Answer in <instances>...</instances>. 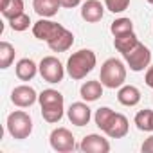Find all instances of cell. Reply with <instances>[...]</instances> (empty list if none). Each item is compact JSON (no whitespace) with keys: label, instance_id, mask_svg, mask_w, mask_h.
Returning <instances> with one entry per match:
<instances>
[{"label":"cell","instance_id":"obj_20","mask_svg":"<svg viewBox=\"0 0 153 153\" xmlns=\"http://www.w3.org/2000/svg\"><path fill=\"white\" fill-rule=\"evenodd\" d=\"M0 13L4 18L11 20L16 15L24 13V0H0Z\"/></svg>","mask_w":153,"mask_h":153},{"label":"cell","instance_id":"obj_4","mask_svg":"<svg viewBox=\"0 0 153 153\" xmlns=\"http://www.w3.org/2000/svg\"><path fill=\"white\" fill-rule=\"evenodd\" d=\"M7 131L13 139L16 140H24L33 133V119L27 112L24 110H15L7 115Z\"/></svg>","mask_w":153,"mask_h":153},{"label":"cell","instance_id":"obj_17","mask_svg":"<svg viewBox=\"0 0 153 153\" xmlns=\"http://www.w3.org/2000/svg\"><path fill=\"white\" fill-rule=\"evenodd\" d=\"M117 101L123 106H135L140 101V90L133 85H123L117 92Z\"/></svg>","mask_w":153,"mask_h":153},{"label":"cell","instance_id":"obj_29","mask_svg":"<svg viewBox=\"0 0 153 153\" xmlns=\"http://www.w3.org/2000/svg\"><path fill=\"white\" fill-rule=\"evenodd\" d=\"M144 81L149 88H153V65H149L146 68V76H144Z\"/></svg>","mask_w":153,"mask_h":153},{"label":"cell","instance_id":"obj_10","mask_svg":"<svg viewBox=\"0 0 153 153\" xmlns=\"http://www.w3.org/2000/svg\"><path fill=\"white\" fill-rule=\"evenodd\" d=\"M67 117H68V121H70L74 126L81 128V126H87V124L90 123V119H92V110H90V106H88L87 103L78 101V103H72V105L68 106Z\"/></svg>","mask_w":153,"mask_h":153},{"label":"cell","instance_id":"obj_27","mask_svg":"<svg viewBox=\"0 0 153 153\" xmlns=\"http://www.w3.org/2000/svg\"><path fill=\"white\" fill-rule=\"evenodd\" d=\"M140 151H142V153H153V133H151L144 142H142Z\"/></svg>","mask_w":153,"mask_h":153},{"label":"cell","instance_id":"obj_11","mask_svg":"<svg viewBox=\"0 0 153 153\" xmlns=\"http://www.w3.org/2000/svg\"><path fill=\"white\" fill-rule=\"evenodd\" d=\"M79 149L85 151V153H108L110 151V142H108V139H105L99 133H90V135L83 137V140L79 144Z\"/></svg>","mask_w":153,"mask_h":153},{"label":"cell","instance_id":"obj_13","mask_svg":"<svg viewBox=\"0 0 153 153\" xmlns=\"http://www.w3.org/2000/svg\"><path fill=\"white\" fill-rule=\"evenodd\" d=\"M128 130H130V123H128L126 115L115 112L114 117H112V121H110L108 126L105 128V133H106L110 139H123V137H126Z\"/></svg>","mask_w":153,"mask_h":153},{"label":"cell","instance_id":"obj_5","mask_svg":"<svg viewBox=\"0 0 153 153\" xmlns=\"http://www.w3.org/2000/svg\"><path fill=\"white\" fill-rule=\"evenodd\" d=\"M65 68L63 63L56 58V56H45L42 58L40 65H38V70H40V76L51 85H56V83H61L63 78H65Z\"/></svg>","mask_w":153,"mask_h":153},{"label":"cell","instance_id":"obj_23","mask_svg":"<svg viewBox=\"0 0 153 153\" xmlns=\"http://www.w3.org/2000/svg\"><path fill=\"white\" fill-rule=\"evenodd\" d=\"M151 117H153V110H149V108H144V110L137 112V115H135V119H133L137 130H140V131H149V133H151Z\"/></svg>","mask_w":153,"mask_h":153},{"label":"cell","instance_id":"obj_19","mask_svg":"<svg viewBox=\"0 0 153 153\" xmlns=\"http://www.w3.org/2000/svg\"><path fill=\"white\" fill-rule=\"evenodd\" d=\"M139 43V38H137V34L131 31V33H126V34H121V36H114V47H115V51H119L123 56L126 54V52H130L135 45Z\"/></svg>","mask_w":153,"mask_h":153},{"label":"cell","instance_id":"obj_21","mask_svg":"<svg viewBox=\"0 0 153 153\" xmlns=\"http://www.w3.org/2000/svg\"><path fill=\"white\" fill-rule=\"evenodd\" d=\"M15 54H16V51L9 42H6V40L0 42V68L2 70L9 68L11 63L15 61Z\"/></svg>","mask_w":153,"mask_h":153},{"label":"cell","instance_id":"obj_22","mask_svg":"<svg viewBox=\"0 0 153 153\" xmlns=\"http://www.w3.org/2000/svg\"><path fill=\"white\" fill-rule=\"evenodd\" d=\"M114 110L112 108H108V106H101V108H97L96 110V114H94V121H96V126L101 130V131H105V128L108 126V123L112 121V117H114Z\"/></svg>","mask_w":153,"mask_h":153},{"label":"cell","instance_id":"obj_30","mask_svg":"<svg viewBox=\"0 0 153 153\" xmlns=\"http://www.w3.org/2000/svg\"><path fill=\"white\" fill-rule=\"evenodd\" d=\"M151 133H153V117H151Z\"/></svg>","mask_w":153,"mask_h":153},{"label":"cell","instance_id":"obj_12","mask_svg":"<svg viewBox=\"0 0 153 153\" xmlns=\"http://www.w3.org/2000/svg\"><path fill=\"white\" fill-rule=\"evenodd\" d=\"M105 6L99 0H85L81 4V18L88 24H97L105 16Z\"/></svg>","mask_w":153,"mask_h":153},{"label":"cell","instance_id":"obj_18","mask_svg":"<svg viewBox=\"0 0 153 153\" xmlns=\"http://www.w3.org/2000/svg\"><path fill=\"white\" fill-rule=\"evenodd\" d=\"M74 43V34L68 31V29H63L56 38H52L47 45L52 52H67Z\"/></svg>","mask_w":153,"mask_h":153},{"label":"cell","instance_id":"obj_31","mask_svg":"<svg viewBox=\"0 0 153 153\" xmlns=\"http://www.w3.org/2000/svg\"><path fill=\"white\" fill-rule=\"evenodd\" d=\"M148 2H149V4H153V0H148Z\"/></svg>","mask_w":153,"mask_h":153},{"label":"cell","instance_id":"obj_25","mask_svg":"<svg viewBox=\"0 0 153 153\" xmlns=\"http://www.w3.org/2000/svg\"><path fill=\"white\" fill-rule=\"evenodd\" d=\"M29 25H31V16L25 15V13L16 15L15 18L9 20V27H11L13 31H16V33H24V31H27Z\"/></svg>","mask_w":153,"mask_h":153},{"label":"cell","instance_id":"obj_3","mask_svg":"<svg viewBox=\"0 0 153 153\" xmlns=\"http://www.w3.org/2000/svg\"><path fill=\"white\" fill-rule=\"evenodd\" d=\"M99 81L106 88H121L126 81V67L117 58H108L101 65Z\"/></svg>","mask_w":153,"mask_h":153},{"label":"cell","instance_id":"obj_8","mask_svg":"<svg viewBox=\"0 0 153 153\" xmlns=\"http://www.w3.org/2000/svg\"><path fill=\"white\" fill-rule=\"evenodd\" d=\"M63 29L65 27L61 24L52 22L49 18H40L36 24H33V34H34V38H38V40H42L45 43H49L52 38H56Z\"/></svg>","mask_w":153,"mask_h":153},{"label":"cell","instance_id":"obj_9","mask_svg":"<svg viewBox=\"0 0 153 153\" xmlns=\"http://www.w3.org/2000/svg\"><path fill=\"white\" fill-rule=\"evenodd\" d=\"M38 96L40 94H36V90L33 87H29V85H18L11 92V103L15 106H18V108H29V106H33L38 101Z\"/></svg>","mask_w":153,"mask_h":153},{"label":"cell","instance_id":"obj_24","mask_svg":"<svg viewBox=\"0 0 153 153\" xmlns=\"http://www.w3.org/2000/svg\"><path fill=\"white\" fill-rule=\"evenodd\" d=\"M131 31H133V22L130 18H124V16L114 20L112 25H110V33L114 36H121V34H126V33H131Z\"/></svg>","mask_w":153,"mask_h":153},{"label":"cell","instance_id":"obj_26","mask_svg":"<svg viewBox=\"0 0 153 153\" xmlns=\"http://www.w3.org/2000/svg\"><path fill=\"white\" fill-rule=\"evenodd\" d=\"M128 6H130V0H105V7L114 15L126 11Z\"/></svg>","mask_w":153,"mask_h":153},{"label":"cell","instance_id":"obj_7","mask_svg":"<svg viewBox=\"0 0 153 153\" xmlns=\"http://www.w3.org/2000/svg\"><path fill=\"white\" fill-rule=\"evenodd\" d=\"M49 142H51V148L54 151H58V153H68V151H72L76 148L74 135L67 128H54L51 131Z\"/></svg>","mask_w":153,"mask_h":153},{"label":"cell","instance_id":"obj_1","mask_svg":"<svg viewBox=\"0 0 153 153\" xmlns=\"http://www.w3.org/2000/svg\"><path fill=\"white\" fill-rule=\"evenodd\" d=\"M38 103L42 106V117L49 124H56L63 119L65 114V97L61 92L54 88H45L38 96Z\"/></svg>","mask_w":153,"mask_h":153},{"label":"cell","instance_id":"obj_28","mask_svg":"<svg viewBox=\"0 0 153 153\" xmlns=\"http://www.w3.org/2000/svg\"><path fill=\"white\" fill-rule=\"evenodd\" d=\"M81 2H83V0H59V6L65 7V9H72L76 6H79Z\"/></svg>","mask_w":153,"mask_h":153},{"label":"cell","instance_id":"obj_14","mask_svg":"<svg viewBox=\"0 0 153 153\" xmlns=\"http://www.w3.org/2000/svg\"><path fill=\"white\" fill-rule=\"evenodd\" d=\"M15 72H16V78L20 81H31L40 70H38V65L31 58H22V59H18Z\"/></svg>","mask_w":153,"mask_h":153},{"label":"cell","instance_id":"obj_2","mask_svg":"<svg viewBox=\"0 0 153 153\" xmlns=\"http://www.w3.org/2000/svg\"><path fill=\"white\" fill-rule=\"evenodd\" d=\"M97 63V56L94 51L90 49H81L78 52H74L72 56H68L67 59V74L74 81H79L83 78H87V74H90L94 70Z\"/></svg>","mask_w":153,"mask_h":153},{"label":"cell","instance_id":"obj_16","mask_svg":"<svg viewBox=\"0 0 153 153\" xmlns=\"http://www.w3.org/2000/svg\"><path fill=\"white\" fill-rule=\"evenodd\" d=\"M59 0H33V9L40 18H51L59 11Z\"/></svg>","mask_w":153,"mask_h":153},{"label":"cell","instance_id":"obj_15","mask_svg":"<svg viewBox=\"0 0 153 153\" xmlns=\"http://www.w3.org/2000/svg\"><path fill=\"white\" fill-rule=\"evenodd\" d=\"M79 96L83 101L87 103H94L103 96V83L99 79H92V81H85L79 88Z\"/></svg>","mask_w":153,"mask_h":153},{"label":"cell","instance_id":"obj_6","mask_svg":"<svg viewBox=\"0 0 153 153\" xmlns=\"http://www.w3.org/2000/svg\"><path fill=\"white\" fill-rule=\"evenodd\" d=\"M124 61H126V65L130 67V70H133V72H142V70H146V68L149 67V63H151V51H149L144 43L139 42L130 52L124 54Z\"/></svg>","mask_w":153,"mask_h":153}]
</instances>
